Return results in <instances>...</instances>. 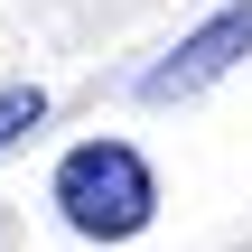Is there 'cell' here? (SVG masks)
I'll list each match as a JSON object with an SVG mask.
<instances>
[{
	"label": "cell",
	"mask_w": 252,
	"mask_h": 252,
	"mask_svg": "<svg viewBox=\"0 0 252 252\" xmlns=\"http://www.w3.org/2000/svg\"><path fill=\"white\" fill-rule=\"evenodd\" d=\"M37 122H47V94H37V84H0V150H9L19 131H37Z\"/></svg>",
	"instance_id": "3957f363"
},
{
	"label": "cell",
	"mask_w": 252,
	"mask_h": 252,
	"mask_svg": "<svg viewBox=\"0 0 252 252\" xmlns=\"http://www.w3.org/2000/svg\"><path fill=\"white\" fill-rule=\"evenodd\" d=\"M234 56H252V0L215 9L196 37H178L150 75H140V103H178V94H206L215 75H234Z\"/></svg>",
	"instance_id": "7a4b0ae2"
},
{
	"label": "cell",
	"mask_w": 252,
	"mask_h": 252,
	"mask_svg": "<svg viewBox=\"0 0 252 252\" xmlns=\"http://www.w3.org/2000/svg\"><path fill=\"white\" fill-rule=\"evenodd\" d=\"M56 206H65L75 234L131 243V234L159 215V178H150V159H140L131 140H84V150H65V168H56Z\"/></svg>",
	"instance_id": "6da1fadb"
}]
</instances>
